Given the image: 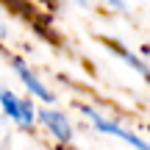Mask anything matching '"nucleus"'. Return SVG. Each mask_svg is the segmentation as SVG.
Returning <instances> with one entry per match:
<instances>
[{
  "mask_svg": "<svg viewBox=\"0 0 150 150\" xmlns=\"http://www.w3.org/2000/svg\"><path fill=\"white\" fill-rule=\"evenodd\" d=\"M0 39H6V28L3 25H0Z\"/></svg>",
  "mask_w": 150,
  "mask_h": 150,
  "instance_id": "6",
  "label": "nucleus"
},
{
  "mask_svg": "<svg viewBox=\"0 0 150 150\" xmlns=\"http://www.w3.org/2000/svg\"><path fill=\"white\" fill-rule=\"evenodd\" d=\"M0 111L22 131H31L36 125V106L31 103V97H20L6 86H0Z\"/></svg>",
  "mask_w": 150,
  "mask_h": 150,
  "instance_id": "1",
  "label": "nucleus"
},
{
  "mask_svg": "<svg viewBox=\"0 0 150 150\" xmlns=\"http://www.w3.org/2000/svg\"><path fill=\"white\" fill-rule=\"evenodd\" d=\"M36 120L45 125V131H47L61 147H70L72 145L75 131H72V122H70V117H67L64 111H59V108H39Z\"/></svg>",
  "mask_w": 150,
  "mask_h": 150,
  "instance_id": "3",
  "label": "nucleus"
},
{
  "mask_svg": "<svg viewBox=\"0 0 150 150\" xmlns=\"http://www.w3.org/2000/svg\"><path fill=\"white\" fill-rule=\"evenodd\" d=\"M61 150H67V147H61Z\"/></svg>",
  "mask_w": 150,
  "mask_h": 150,
  "instance_id": "7",
  "label": "nucleus"
},
{
  "mask_svg": "<svg viewBox=\"0 0 150 150\" xmlns=\"http://www.w3.org/2000/svg\"><path fill=\"white\" fill-rule=\"evenodd\" d=\"M81 114H83V117H89L92 122H95V128L100 131V134H111V136H120V139L122 142H128L131 147L134 150H150V145L145 139H142V136H136L134 131H128V128H122V125L120 122H114V120H108V117H103L100 111H97V108H92V106H83V103H81Z\"/></svg>",
  "mask_w": 150,
  "mask_h": 150,
  "instance_id": "2",
  "label": "nucleus"
},
{
  "mask_svg": "<svg viewBox=\"0 0 150 150\" xmlns=\"http://www.w3.org/2000/svg\"><path fill=\"white\" fill-rule=\"evenodd\" d=\"M11 70L20 75L22 86H25V89L31 92L33 97H39V100H45V103H56V95L47 89V86H45V81H39V75L33 72L31 67H28L25 61L20 59V56H11Z\"/></svg>",
  "mask_w": 150,
  "mask_h": 150,
  "instance_id": "4",
  "label": "nucleus"
},
{
  "mask_svg": "<svg viewBox=\"0 0 150 150\" xmlns=\"http://www.w3.org/2000/svg\"><path fill=\"white\" fill-rule=\"evenodd\" d=\"M145 56H147V61H150V45H145Z\"/></svg>",
  "mask_w": 150,
  "mask_h": 150,
  "instance_id": "5",
  "label": "nucleus"
}]
</instances>
